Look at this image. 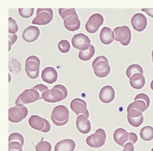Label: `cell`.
I'll use <instances>...</instances> for the list:
<instances>
[{
	"label": "cell",
	"instance_id": "obj_1",
	"mask_svg": "<svg viewBox=\"0 0 153 151\" xmlns=\"http://www.w3.org/2000/svg\"><path fill=\"white\" fill-rule=\"evenodd\" d=\"M49 88L43 84L36 85L33 88L27 89L21 93L16 101V105L32 103L42 99V94Z\"/></svg>",
	"mask_w": 153,
	"mask_h": 151
},
{
	"label": "cell",
	"instance_id": "obj_2",
	"mask_svg": "<svg viewBox=\"0 0 153 151\" xmlns=\"http://www.w3.org/2000/svg\"><path fill=\"white\" fill-rule=\"evenodd\" d=\"M59 12L68 30L75 31L79 29L81 24L75 9H59Z\"/></svg>",
	"mask_w": 153,
	"mask_h": 151
},
{
	"label": "cell",
	"instance_id": "obj_3",
	"mask_svg": "<svg viewBox=\"0 0 153 151\" xmlns=\"http://www.w3.org/2000/svg\"><path fill=\"white\" fill-rule=\"evenodd\" d=\"M68 95L67 88L62 85H56L51 89L45 91L42 99L49 103H56L66 99Z\"/></svg>",
	"mask_w": 153,
	"mask_h": 151
},
{
	"label": "cell",
	"instance_id": "obj_4",
	"mask_svg": "<svg viewBox=\"0 0 153 151\" xmlns=\"http://www.w3.org/2000/svg\"><path fill=\"white\" fill-rule=\"evenodd\" d=\"M92 67L95 75L99 78L105 77L111 71L109 61L103 55L96 57L92 63Z\"/></svg>",
	"mask_w": 153,
	"mask_h": 151
},
{
	"label": "cell",
	"instance_id": "obj_5",
	"mask_svg": "<svg viewBox=\"0 0 153 151\" xmlns=\"http://www.w3.org/2000/svg\"><path fill=\"white\" fill-rule=\"evenodd\" d=\"M51 119L56 126L59 127L64 126L68 122L69 111L65 105H57L53 110Z\"/></svg>",
	"mask_w": 153,
	"mask_h": 151
},
{
	"label": "cell",
	"instance_id": "obj_6",
	"mask_svg": "<svg viewBox=\"0 0 153 151\" xmlns=\"http://www.w3.org/2000/svg\"><path fill=\"white\" fill-rule=\"evenodd\" d=\"M114 139L116 144L120 146L123 147L128 143H132L133 144L137 143V136L133 132H128L122 128L115 130L113 135Z\"/></svg>",
	"mask_w": 153,
	"mask_h": 151
},
{
	"label": "cell",
	"instance_id": "obj_7",
	"mask_svg": "<svg viewBox=\"0 0 153 151\" xmlns=\"http://www.w3.org/2000/svg\"><path fill=\"white\" fill-rule=\"evenodd\" d=\"M40 59L35 55L27 57L25 61L26 72L27 76L32 79H36L39 76L40 72Z\"/></svg>",
	"mask_w": 153,
	"mask_h": 151
},
{
	"label": "cell",
	"instance_id": "obj_8",
	"mask_svg": "<svg viewBox=\"0 0 153 151\" xmlns=\"http://www.w3.org/2000/svg\"><path fill=\"white\" fill-rule=\"evenodd\" d=\"M106 139V133L104 130L99 128L96 130L94 134L87 138L86 143L90 147L100 148L105 144Z\"/></svg>",
	"mask_w": 153,
	"mask_h": 151
},
{
	"label": "cell",
	"instance_id": "obj_9",
	"mask_svg": "<svg viewBox=\"0 0 153 151\" xmlns=\"http://www.w3.org/2000/svg\"><path fill=\"white\" fill-rule=\"evenodd\" d=\"M28 113V109L25 106L16 105L9 109V120L13 123H18L25 119Z\"/></svg>",
	"mask_w": 153,
	"mask_h": 151
},
{
	"label": "cell",
	"instance_id": "obj_10",
	"mask_svg": "<svg viewBox=\"0 0 153 151\" xmlns=\"http://www.w3.org/2000/svg\"><path fill=\"white\" fill-rule=\"evenodd\" d=\"M113 33L114 40L120 42L122 45L126 46L130 43L131 32L128 26L116 27L114 29Z\"/></svg>",
	"mask_w": 153,
	"mask_h": 151
},
{
	"label": "cell",
	"instance_id": "obj_11",
	"mask_svg": "<svg viewBox=\"0 0 153 151\" xmlns=\"http://www.w3.org/2000/svg\"><path fill=\"white\" fill-rule=\"evenodd\" d=\"M28 123L33 129L43 133H48L51 130V126L49 122L38 115H32L28 120Z\"/></svg>",
	"mask_w": 153,
	"mask_h": 151
},
{
	"label": "cell",
	"instance_id": "obj_12",
	"mask_svg": "<svg viewBox=\"0 0 153 151\" xmlns=\"http://www.w3.org/2000/svg\"><path fill=\"white\" fill-rule=\"evenodd\" d=\"M53 19V11L51 8L37 9L36 16L32 21L34 25H45L50 23Z\"/></svg>",
	"mask_w": 153,
	"mask_h": 151
},
{
	"label": "cell",
	"instance_id": "obj_13",
	"mask_svg": "<svg viewBox=\"0 0 153 151\" xmlns=\"http://www.w3.org/2000/svg\"><path fill=\"white\" fill-rule=\"evenodd\" d=\"M104 18L100 13H96L90 16L85 26L86 30L90 34L95 33L102 25Z\"/></svg>",
	"mask_w": 153,
	"mask_h": 151
},
{
	"label": "cell",
	"instance_id": "obj_14",
	"mask_svg": "<svg viewBox=\"0 0 153 151\" xmlns=\"http://www.w3.org/2000/svg\"><path fill=\"white\" fill-rule=\"evenodd\" d=\"M71 43L74 48L80 51H85L90 46L91 41L87 35L83 33H79L73 37Z\"/></svg>",
	"mask_w": 153,
	"mask_h": 151
},
{
	"label": "cell",
	"instance_id": "obj_15",
	"mask_svg": "<svg viewBox=\"0 0 153 151\" xmlns=\"http://www.w3.org/2000/svg\"><path fill=\"white\" fill-rule=\"evenodd\" d=\"M71 110L77 115H84L88 118L89 113L87 109L86 102L83 99L79 98L73 99L70 104Z\"/></svg>",
	"mask_w": 153,
	"mask_h": 151
},
{
	"label": "cell",
	"instance_id": "obj_16",
	"mask_svg": "<svg viewBox=\"0 0 153 151\" xmlns=\"http://www.w3.org/2000/svg\"><path fill=\"white\" fill-rule=\"evenodd\" d=\"M131 24L133 28L138 32L143 31L147 25V19L142 13H137L134 14L131 19Z\"/></svg>",
	"mask_w": 153,
	"mask_h": 151
},
{
	"label": "cell",
	"instance_id": "obj_17",
	"mask_svg": "<svg viewBox=\"0 0 153 151\" xmlns=\"http://www.w3.org/2000/svg\"><path fill=\"white\" fill-rule=\"evenodd\" d=\"M99 99L104 103H110L114 100L115 91L111 85H105L102 88L99 95Z\"/></svg>",
	"mask_w": 153,
	"mask_h": 151
},
{
	"label": "cell",
	"instance_id": "obj_18",
	"mask_svg": "<svg viewBox=\"0 0 153 151\" xmlns=\"http://www.w3.org/2000/svg\"><path fill=\"white\" fill-rule=\"evenodd\" d=\"M40 35V30L38 27L30 26L24 30L22 37L26 42L32 43L37 40Z\"/></svg>",
	"mask_w": 153,
	"mask_h": 151
},
{
	"label": "cell",
	"instance_id": "obj_19",
	"mask_svg": "<svg viewBox=\"0 0 153 151\" xmlns=\"http://www.w3.org/2000/svg\"><path fill=\"white\" fill-rule=\"evenodd\" d=\"M58 77V72L53 67H46L42 71V79L48 84H52L55 83Z\"/></svg>",
	"mask_w": 153,
	"mask_h": 151
},
{
	"label": "cell",
	"instance_id": "obj_20",
	"mask_svg": "<svg viewBox=\"0 0 153 151\" xmlns=\"http://www.w3.org/2000/svg\"><path fill=\"white\" fill-rule=\"evenodd\" d=\"M78 130L83 134H88L91 130V125L88 118L84 115L78 116L76 121Z\"/></svg>",
	"mask_w": 153,
	"mask_h": 151
},
{
	"label": "cell",
	"instance_id": "obj_21",
	"mask_svg": "<svg viewBox=\"0 0 153 151\" xmlns=\"http://www.w3.org/2000/svg\"><path fill=\"white\" fill-rule=\"evenodd\" d=\"M76 147V143L72 139H63L56 144L54 151H74Z\"/></svg>",
	"mask_w": 153,
	"mask_h": 151
},
{
	"label": "cell",
	"instance_id": "obj_22",
	"mask_svg": "<svg viewBox=\"0 0 153 151\" xmlns=\"http://www.w3.org/2000/svg\"><path fill=\"white\" fill-rule=\"evenodd\" d=\"M100 39L104 44L111 43L114 39V34L111 29L108 27H104L100 32Z\"/></svg>",
	"mask_w": 153,
	"mask_h": 151
},
{
	"label": "cell",
	"instance_id": "obj_23",
	"mask_svg": "<svg viewBox=\"0 0 153 151\" xmlns=\"http://www.w3.org/2000/svg\"><path fill=\"white\" fill-rule=\"evenodd\" d=\"M130 85L131 87L136 89H141L146 84V79L143 74L136 73L129 79Z\"/></svg>",
	"mask_w": 153,
	"mask_h": 151
},
{
	"label": "cell",
	"instance_id": "obj_24",
	"mask_svg": "<svg viewBox=\"0 0 153 151\" xmlns=\"http://www.w3.org/2000/svg\"><path fill=\"white\" fill-rule=\"evenodd\" d=\"M95 49L94 46L90 45V46L85 51H80L79 53V58L85 61L89 60L94 55Z\"/></svg>",
	"mask_w": 153,
	"mask_h": 151
},
{
	"label": "cell",
	"instance_id": "obj_25",
	"mask_svg": "<svg viewBox=\"0 0 153 151\" xmlns=\"http://www.w3.org/2000/svg\"><path fill=\"white\" fill-rule=\"evenodd\" d=\"M140 138L144 141H149L153 139V127L150 126H145L140 130Z\"/></svg>",
	"mask_w": 153,
	"mask_h": 151
},
{
	"label": "cell",
	"instance_id": "obj_26",
	"mask_svg": "<svg viewBox=\"0 0 153 151\" xmlns=\"http://www.w3.org/2000/svg\"><path fill=\"white\" fill-rule=\"evenodd\" d=\"M126 75L128 78L136 73L143 74V70L140 65L137 64H132L130 65L126 71Z\"/></svg>",
	"mask_w": 153,
	"mask_h": 151
},
{
	"label": "cell",
	"instance_id": "obj_27",
	"mask_svg": "<svg viewBox=\"0 0 153 151\" xmlns=\"http://www.w3.org/2000/svg\"><path fill=\"white\" fill-rule=\"evenodd\" d=\"M9 69L13 73H18L21 71V63L16 59L11 58L9 62Z\"/></svg>",
	"mask_w": 153,
	"mask_h": 151
},
{
	"label": "cell",
	"instance_id": "obj_28",
	"mask_svg": "<svg viewBox=\"0 0 153 151\" xmlns=\"http://www.w3.org/2000/svg\"><path fill=\"white\" fill-rule=\"evenodd\" d=\"M36 151H51L52 145L48 141H42L36 145Z\"/></svg>",
	"mask_w": 153,
	"mask_h": 151
},
{
	"label": "cell",
	"instance_id": "obj_29",
	"mask_svg": "<svg viewBox=\"0 0 153 151\" xmlns=\"http://www.w3.org/2000/svg\"><path fill=\"white\" fill-rule=\"evenodd\" d=\"M127 119L129 124L132 127H138L143 123L144 117L142 115L137 118H131L127 115Z\"/></svg>",
	"mask_w": 153,
	"mask_h": 151
},
{
	"label": "cell",
	"instance_id": "obj_30",
	"mask_svg": "<svg viewBox=\"0 0 153 151\" xmlns=\"http://www.w3.org/2000/svg\"><path fill=\"white\" fill-rule=\"evenodd\" d=\"M13 141L19 142L23 146L25 143V139L21 134L15 132L10 134L9 137V143Z\"/></svg>",
	"mask_w": 153,
	"mask_h": 151
},
{
	"label": "cell",
	"instance_id": "obj_31",
	"mask_svg": "<svg viewBox=\"0 0 153 151\" xmlns=\"http://www.w3.org/2000/svg\"><path fill=\"white\" fill-rule=\"evenodd\" d=\"M58 48L62 53H66L68 52L70 50V44L68 40H61L58 44Z\"/></svg>",
	"mask_w": 153,
	"mask_h": 151
},
{
	"label": "cell",
	"instance_id": "obj_32",
	"mask_svg": "<svg viewBox=\"0 0 153 151\" xmlns=\"http://www.w3.org/2000/svg\"><path fill=\"white\" fill-rule=\"evenodd\" d=\"M19 30L16 21L13 18H9V32L11 34H16Z\"/></svg>",
	"mask_w": 153,
	"mask_h": 151
},
{
	"label": "cell",
	"instance_id": "obj_33",
	"mask_svg": "<svg viewBox=\"0 0 153 151\" xmlns=\"http://www.w3.org/2000/svg\"><path fill=\"white\" fill-rule=\"evenodd\" d=\"M34 9H19V15L22 18H28L33 16L34 13Z\"/></svg>",
	"mask_w": 153,
	"mask_h": 151
},
{
	"label": "cell",
	"instance_id": "obj_34",
	"mask_svg": "<svg viewBox=\"0 0 153 151\" xmlns=\"http://www.w3.org/2000/svg\"><path fill=\"white\" fill-rule=\"evenodd\" d=\"M16 150L23 151V146L19 142L13 141L9 143V151Z\"/></svg>",
	"mask_w": 153,
	"mask_h": 151
},
{
	"label": "cell",
	"instance_id": "obj_35",
	"mask_svg": "<svg viewBox=\"0 0 153 151\" xmlns=\"http://www.w3.org/2000/svg\"><path fill=\"white\" fill-rule=\"evenodd\" d=\"M17 38L16 34H9V52L10 51L12 46L16 42Z\"/></svg>",
	"mask_w": 153,
	"mask_h": 151
},
{
	"label": "cell",
	"instance_id": "obj_36",
	"mask_svg": "<svg viewBox=\"0 0 153 151\" xmlns=\"http://www.w3.org/2000/svg\"><path fill=\"white\" fill-rule=\"evenodd\" d=\"M123 151H134V147L133 144L131 143H128L125 145Z\"/></svg>",
	"mask_w": 153,
	"mask_h": 151
},
{
	"label": "cell",
	"instance_id": "obj_37",
	"mask_svg": "<svg viewBox=\"0 0 153 151\" xmlns=\"http://www.w3.org/2000/svg\"><path fill=\"white\" fill-rule=\"evenodd\" d=\"M141 11L146 13L149 16L153 18V9H142Z\"/></svg>",
	"mask_w": 153,
	"mask_h": 151
},
{
	"label": "cell",
	"instance_id": "obj_38",
	"mask_svg": "<svg viewBox=\"0 0 153 151\" xmlns=\"http://www.w3.org/2000/svg\"><path fill=\"white\" fill-rule=\"evenodd\" d=\"M150 88L153 91V80L151 81V83H150Z\"/></svg>",
	"mask_w": 153,
	"mask_h": 151
},
{
	"label": "cell",
	"instance_id": "obj_39",
	"mask_svg": "<svg viewBox=\"0 0 153 151\" xmlns=\"http://www.w3.org/2000/svg\"><path fill=\"white\" fill-rule=\"evenodd\" d=\"M152 62H153V50L152 52Z\"/></svg>",
	"mask_w": 153,
	"mask_h": 151
},
{
	"label": "cell",
	"instance_id": "obj_40",
	"mask_svg": "<svg viewBox=\"0 0 153 151\" xmlns=\"http://www.w3.org/2000/svg\"><path fill=\"white\" fill-rule=\"evenodd\" d=\"M16 151V150H12V151Z\"/></svg>",
	"mask_w": 153,
	"mask_h": 151
},
{
	"label": "cell",
	"instance_id": "obj_41",
	"mask_svg": "<svg viewBox=\"0 0 153 151\" xmlns=\"http://www.w3.org/2000/svg\"><path fill=\"white\" fill-rule=\"evenodd\" d=\"M151 151H153V148H152V149H151Z\"/></svg>",
	"mask_w": 153,
	"mask_h": 151
}]
</instances>
